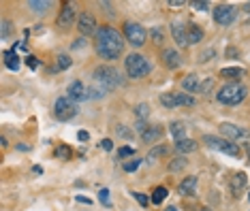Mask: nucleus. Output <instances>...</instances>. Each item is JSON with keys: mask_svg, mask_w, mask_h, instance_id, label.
<instances>
[{"mask_svg": "<svg viewBox=\"0 0 250 211\" xmlns=\"http://www.w3.org/2000/svg\"><path fill=\"white\" fill-rule=\"evenodd\" d=\"M212 85H214V81H212V79H208L206 83H201V88H199V92H208V90L212 88Z\"/></svg>", "mask_w": 250, "mask_h": 211, "instance_id": "41", "label": "nucleus"}, {"mask_svg": "<svg viewBox=\"0 0 250 211\" xmlns=\"http://www.w3.org/2000/svg\"><path fill=\"white\" fill-rule=\"evenodd\" d=\"M147 113H150V107H147L146 102H141V105H137V107H135V115L139 117V122H146Z\"/></svg>", "mask_w": 250, "mask_h": 211, "instance_id": "29", "label": "nucleus"}, {"mask_svg": "<svg viewBox=\"0 0 250 211\" xmlns=\"http://www.w3.org/2000/svg\"><path fill=\"white\" fill-rule=\"evenodd\" d=\"M203 38V30L197 24H188V45H195Z\"/></svg>", "mask_w": 250, "mask_h": 211, "instance_id": "22", "label": "nucleus"}, {"mask_svg": "<svg viewBox=\"0 0 250 211\" xmlns=\"http://www.w3.org/2000/svg\"><path fill=\"white\" fill-rule=\"evenodd\" d=\"M169 130H171V134H173V139L175 141H182V139H186V124L184 122H173L171 126H169Z\"/></svg>", "mask_w": 250, "mask_h": 211, "instance_id": "21", "label": "nucleus"}, {"mask_svg": "<svg viewBox=\"0 0 250 211\" xmlns=\"http://www.w3.org/2000/svg\"><path fill=\"white\" fill-rule=\"evenodd\" d=\"M220 133H223L229 141H233V143H237V141H246L250 136V133L246 128L235 126V124H220Z\"/></svg>", "mask_w": 250, "mask_h": 211, "instance_id": "9", "label": "nucleus"}, {"mask_svg": "<svg viewBox=\"0 0 250 211\" xmlns=\"http://www.w3.org/2000/svg\"><path fill=\"white\" fill-rule=\"evenodd\" d=\"M118 134L124 136V139H130V136H133V133H130V130H126V126H118Z\"/></svg>", "mask_w": 250, "mask_h": 211, "instance_id": "38", "label": "nucleus"}, {"mask_svg": "<svg viewBox=\"0 0 250 211\" xmlns=\"http://www.w3.org/2000/svg\"><path fill=\"white\" fill-rule=\"evenodd\" d=\"M96 51L103 60H116L124 51L122 34L111 26H101L99 32H96Z\"/></svg>", "mask_w": 250, "mask_h": 211, "instance_id": "1", "label": "nucleus"}, {"mask_svg": "<svg viewBox=\"0 0 250 211\" xmlns=\"http://www.w3.org/2000/svg\"><path fill=\"white\" fill-rule=\"evenodd\" d=\"M171 37L180 47H186V45H188V26L180 24V21L171 24Z\"/></svg>", "mask_w": 250, "mask_h": 211, "instance_id": "12", "label": "nucleus"}, {"mask_svg": "<svg viewBox=\"0 0 250 211\" xmlns=\"http://www.w3.org/2000/svg\"><path fill=\"white\" fill-rule=\"evenodd\" d=\"M54 115H56V119H60V122H69V119H73L77 115L75 100H71L69 96L58 98L56 100V105H54Z\"/></svg>", "mask_w": 250, "mask_h": 211, "instance_id": "6", "label": "nucleus"}, {"mask_svg": "<svg viewBox=\"0 0 250 211\" xmlns=\"http://www.w3.org/2000/svg\"><path fill=\"white\" fill-rule=\"evenodd\" d=\"M133 196L137 198V203L141 205V207H147V198H146V194H141V192H135Z\"/></svg>", "mask_w": 250, "mask_h": 211, "instance_id": "36", "label": "nucleus"}, {"mask_svg": "<svg viewBox=\"0 0 250 211\" xmlns=\"http://www.w3.org/2000/svg\"><path fill=\"white\" fill-rule=\"evenodd\" d=\"M4 64H7L9 71H18V68H20V56L15 54V49L4 54Z\"/></svg>", "mask_w": 250, "mask_h": 211, "instance_id": "20", "label": "nucleus"}, {"mask_svg": "<svg viewBox=\"0 0 250 211\" xmlns=\"http://www.w3.org/2000/svg\"><path fill=\"white\" fill-rule=\"evenodd\" d=\"M124 38H126L133 47H144L147 34L144 30V26L135 24V21H126V24H124Z\"/></svg>", "mask_w": 250, "mask_h": 211, "instance_id": "7", "label": "nucleus"}, {"mask_svg": "<svg viewBox=\"0 0 250 211\" xmlns=\"http://www.w3.org/2000/svg\"><path fill=\"white\" fill-rule=\"evenodd\" d=\"M82 45H86V38H79V41H75V45H73V47H82Z\"/></svg>", "mask_w": 250, "mask_h": 211, "instance_id": "46", "label": "nucleus"}, {"mask_svg": "<svg viewBox=\"0 0 250 211\" xmlns=\"http://www.w3.org/2000/svg\"><path fill=\"white\" fill-rule=\"evenodd\" d=\"M139 164H141V160H137V158H135V160H128V162H124V171H126V173H133V171L139 169Z\"/></svg>", "mask_w": 250, "mask_h": 211, "instance_id": "31", "label": "nucleus"}, {"mask_svg": "<svg viewBox=\"0 0 250 211\" xmlns=\"http://www.w3.org/2000/svg\"><path fill=\"white\" fill-rule=\"evenodd\" d=\"M152 38H154V43L156 45H161L163 43V30H161V28H154V30H152Z\"/></svg>", "mask_w": 250, "mask_h": 211, "instance_id": "33", "label": "nucleus"}, {"mask_svg": "<svg viewBox=\"0 0 250 211\" xmlns=\"http://www.w3.org/2000/svg\"><path fill=\"white\" fill-rule=\"evenodd\" d=\"M182 88L186 90V92H199V88H201V83H199L197 75H186L182 79Z\"/></svg>", "mask_w": 250, "mask_h": 211, "instance_id": "18", "label": "nucleus"}, {"mask_svg": "<svg viewBox=\"0 0 250 211\" xmlns=\"http://www.w3.org/2000/svg\"><path fill=\"white\" fill-rule=\"evenodd\" d=\"M220 77H223V79H231V81H240V79L244 77V68H240V66L223 68V71H220Z\"/></svg>", "mask_w": 250, "mask_h": 211, "instance_id": "17", "label": "nucleus"}, {"mask_svg": "<svg viewBox=\"0 0 250 211\" xmlns=\"http://www.w3.org/2000/svg\"><path fill=\"white\" fill-rule=\"evenodd\" d=\"M124 68H126V75L133 77V79H141V77L150 75V71H152L150 62H147L141 54L126 56V60H124Z\"/></svg>", "mask_w": 250, "mask_h": 211, "instance_id": "4", "label": "nucleus"}, {"mask_svg": "<svg viewBox=\"0 0 250 211\" xmlns=\"http://www.w3.org/2000/svg\"><path fill=\"white\" fill-rule=\"evenodd\" d=\"M165 211H178V209H175V207H167V209H165Z\"/></svg>", "mask_w": 250, "mask_h": 211, "instance_id": "49", "label": "nucleus"}, {"mask_svg": "<svg viewBox=\"0 0 250 211\" xmlns=\"http://www.w3.org/2000/svg\"><path fill=\"white\" fill-rule=\"evenodd\" d=\"M77 30L83 34V38H86L88 34L99 32V30H96V19L90 13H82V15H79V19H77Z\"/></svg>", "mask_w": 250, "mask_h": 211, "instance_id": "10", "label": "nucleus"}, {"mask_svg": "<svg viewBox=\"0 0 250 211\" xmlns=\"http://www.w3.org/2000/svg\"><path fill=\"white\" fill-rule=\"evenodd\" d=\"M235 17H237V11L233 9L231 4H218V7L214 9V19H216V24H220V26L233 24Z\"/></svg>", "mask_w": 250, "mask_h": 211, "instance_id": "8", "label": "nucleus"}, {"mask_svg": "<svg viewBox=\"0 0 250 211\" xmlns=\"http://www.w3.org/2000/svg\"><path fill=\"white\" fill-rule=\"evenodd\" d=\"M71 64H73V62H71L69 56L60 54V56H58V66H56V71H64V68H69Z\"/></svg>", "mask_w": 250, "mask_h": 211, "instance_id": "30", "label": "nucleus"}, {"mask_svg": "<svg viewBox=\"0 0 250 211\" xmlns=\"http://www.w3.org/2000/svg\"><path fill=\"white\" fill-rule=\"evenodd\" d=\"M248 201H250V194H248Z\"/></svg>", "mask_w": 250, "mask_h": 211, "instance_id": "50", "label": "nucleus"}, {"mask_svg": "<svg viewBox=\"0 0 250 211\" xmlns=\"http://www.w3.org/2000/svg\"><path fill=\"white\" fill-rule=\"evenodd\" d=\"M175 150L180 153H190L197 150V141L192 139H182V141H175Z\"/></svg>", "mask_w": 250, "mask_h": 211, "instance_id": "19", "label": "nucleus"}, {"mask_svg": "<svg viewBox=\"0 0 250 211\" xmlns=\"http://www.w3.org/2000/svg\"><path fill=\"white\" fill-rule=\"evenodd\" d=\"M214 56V51L209 49V51H206V54H201V62H208V58H212Z\"/></svg>", "mask_w": 250, "mask_h": 211, "instance_id": "45", "label": "nucleus"}, {"mask_svg": "<svg viewBox=\"0 0 250 211\" xmlns=\"http://www.w3.org/2000/svg\"><path fill=\"white\" fill-rule=\"evenodd\" d=\"M178 192L182 196H195V192H197V177L182 179L180 186H178Z\"/></svg>", "mask_w": 250, "mask_h": 211, "instance_id": "15", "label": "nucleus"}, {"mask_svg": "<svg viewBox=\"0 0 250 211\" xmlns=\"http://www.w3.org/2000/svg\"><path fill=\"white\" fill-rule=\"evenodd\" d=\"M58 28H62V30H66V28H71L73 24H75V7L73 4H64L58 15Z\"/></svg>", "mask_w": 250, "mask_h": 211, "instance_id": "11", "label": "nucleus"}, {"mask_svg": "<svg viewBox=\"0 0 250 211\" xmlns=\"http://www.w3.org/2000/svg\"><path fill=\"white\" fill-rule=\"evenodd\" d=\"M167 152H169V147H167V145H158V147H154V150H152L150 153H147V162H150V164H154V162L158 160V158L165 156V153H167Z\"/></svg>", "mask_w": 250, "mask_h": 211, "instance_id": "24", "label": "nucleus"}, {"mask_svg": "<svg viewBox=\"0 0 250 211\" xmlns=\"http://www.w3.org/2000/svg\"><path fill=\"white\" fill-rule=\"evenodd\" d=\"M94 81L101 83V88H103L105 92H111V90L120 88L124 83L122 75L118 73V68H113V66H99L94 71Z\"/></svg>", "mask_w": 250, "mask_h": 211, "instance_id": "2", "label": "nucleus"}, {"mask_svg": "<svg viewBox=\"0 0 250 211\" xmlns=\"http://www.w3.org/2000/svg\"><path fill=\"white\" fill-rule=\"evenodd\" d=\"M186 2H182V0H169V7H173V9H178V7H184Z\"/></svg>", "mask_w": 250, "mask_h": 211, "instance_id": "43", "label": "nucleus"}, {"mask_svg": "<svg viewBox=\"0 0 250 211\" xmlns=\"http://www.w3.org/2000/svg\"><path fill=\"white\" fill-rule=\"evenodd\" d=\"M77 139H79V141H88L90 134L86 133V130H79V133H77Z\"/></svg>", "mask_w": 250, "mask_h": 211, "instance_id": "42", "label": "nucleus"}, {"mask_svg": "<svg viewBox=\"0 0 250 211\" xmlns=\"http://www.w3.org/2000/svg\"><path fill=\"white\" fill-rule=\"evenodd\" d=\"M169 194V192H167V188H156V190L154 192H152V203H154V205H161L163 201H165V196H167Z\"/></svg>", "mask_w": 250, "mask_h": 211, "instance_id": "28", "label": "nucleus"}, {"mask_svg": "<svg viewBox=\"0 0 250 211\" xmlns=\"http://www.w3.org/2000/svg\"><path fill=\"white\" fill-rule=\"evenodd\" d=\"M49 7H52V2H45V0H30V2H28V9L37 11V13H43V11H47Z\"/></svg>", "mask_w": 250, "mask_h": 211, "instance_id": "25", "label": "nucleus"}, {"mask_svg": "<svg viewBox=\"0 0 250 211\" xmlns=\"http://www.w3.org/2000/svg\"><path fill=\"white\" fill-rule=\"evenodd\" d=\"M130 153H135L133 147H122V150L118 152V156H120V158H126V156H130Z\"/></svg>", "mask_w": 250, "mask_h": 211, "instance_id": "39", "label": "nucleus"}, {"mask_svg": "<svg viewBox=\"0 0 250 211\" xmlns=\"http://www.w3.org/2000/svg\"><path fill=\"white\" fill-rule=\"evenodd\" d=\"M163 136V128L161 126H147L146 133H141V139L146 141V143H154Z\"/></svg>", "mask_w": 250, "mask_h": 211, "instance_id": "16", "label": "nucleus"}, {"mask_svg": "<svg viewBox=\"0 0 250 211\" xmlns=\"http://www.w3.org/2000/svg\"><path fill=\"white\" fill-rule=\"evenodd\" d=\"M9 32H11V21H2V30H0V37L7 38Z\"/></svg>", "mask_w": 250, "mask_h": 211, "instance_id": "35", "label": "nucleus"}, {"mask_svg": "<svg viewBox=\"0 0 250 211\" xmlns=\"http://www.w3.org/2000/svg\"><path fill=\"white\" fill-rule=\"evenodd\" d=\"M161 105L163 107H169V109L178 107L180 105V102H178V94H175V92H165V94H161Z\"/></svg>", "mask_w": 250, "mask_h": 211, "instance_id": "23", "label": "nucleus"}, {"mask_svg": "<svg viewBox=\"0 0 250 211\" xmlns=\"http://www.w3.org/2000/svg\"><path fill=\"white\" fill-rule=\"evenodd\" d=\"M56 156L58 158H71V150L69 147H64V145H60L58 150H56Z\"/></svg>", "mask_w": 250, "mask_h": 211, "instance_id": "32", "label": "nucleus"}, {"mask_svg": "<svg viewBox=\"0 0 250 211\" xmlns=\"http://www.w3.org/2000/svg\"><path fill=\"white\" fill-rule=\"evenodd\" d=\"M248 90L244 88L242 83H227L216 92V98L223 105H240V102L246 98Z\"/></svg>", "mask_w": 250, "mask_h": 211, "instance_id": "3", "label": "nucleus"}, {"mask_svg": "<svg viewBox=\"0 0 250 211\" xmlns=\"http://www.w3.org/2000/svg\"><path fill=\"white\" fill-rule=\"evenodd\" d=\"M161 58H163V64L167 68H178L182 64V56L175 49H163L161 51Z\"/></svg>", "mask_w": 250, "mask_h": 211, "instance_id": "13", "label": "nucleus"}, {"mask_svg": "<svg viewBox=\"0 0 250 211\" xmlns=\"http://www.w3.org/2000/svg\"><path fill=\"white\" fill-rule=\"evenodd\" d=\"M192 7H195L197 11H206L208 9V2H192Z\"/></svg>", "mask_w": 250, "mask_h": 211, "instance_id": "44", "label": "nucleus"}, {"mask_svg": "<svg viewBox=\"0 0 250 211\" xmlns=\"http://www.w3.org/2000/svg\"><path fill=\"white\" fill-rule=\"evenodd\" d=\"M66 96H69L71 100H86L88 98V90L83 88L82 81H73L69 85V90H66Z\"/></svg>", "mask_w": 250, "mask_h": 211, "instance_id": "14", "label": "nucleus"}, {"mask_svg": "<svg viewBox=\"0 0 250 211\" xmlns=\"http://www.w3.org/2000/svg\"><path fill=\"white\" fill-rule=\"evenodd\" d=\"M99 196H101V201H103V205H107V207H109V190H107V188H103V190L99 192Z\"/></svg>", "mask_w": 250, "mask_h": 211, "instance_id": "34", "label": "nucleus"}, {"mask_svg": "<svg viewBox=\"0 0 250 211\" xmlns=\"http://www.w3.org/2000/svg\"><path fill=\"white\" fill-rule=\"evenodd\" d=\"M244 186H246V175H244V173H237V175H235V177H233L231 190H233V192H240V190H242V188H244Z\"/></svg>", "mask_w": 250, "mask_h": 211, "instance_id": "27", "label": "nucleus"}, {"mask_svg": "<svg viewBox=\"0 0 250 211\" xmlns=\"http://www.w3.org/2000/svg\"><path fill=\"white\" fill-rule=\"evenodd\" d=\"M244 11H248V13H250V2H248V4H244Z\"/></svg>", "mask_w": 250, "mask_h": 211, "instance_id": "47", "label": "nucleus"}, {"mask_svg": "<svg viewBox=\"0 0 250 211\" xmlns=\"http://www.w3.org/2000/svg\"><path fill=\"white\" fill-rule=\"evenodd\" d=\"M203 143L208 147H212L216 152H223L227 156H233V158H240L242 156V150L237 143H233L229 139H220V136H214V134H206L203 136Z\"/></svg>", "mask_w": 250, "mask_h": 211, "instance_id": "5", "label": "nucleus"}, {"mask_svg": "<svg viewBox=\"0 0 250 211\" xmlns=\"http://www.w3.org/2000/svg\"><path fill=\"white\" fill-rule=\"evenodd\" d=\"M101 147H103L105 152H111L113 150V143H111L109 139H103V141H101Z\"/></svg>", "mask_w": 250, "mask_h": 211, "instance_id": "40", "label": "nucleus"}, {"mask_svg": "<svg viewBox=\"0 0 250 211\" xmlns=\"http://www.w3.org/2000/svg\"><path fill=\"white\" fill-rule=\"evenodd\" d=\"M26 64L30 66L32 71H35V68H39V60L35 58V56H28V58H26Z\"/></svg>", "mask_w": 250, "mask_h": 211, "instance_id": "37", "label": "nucleus"}, {"mask_svg": "<svg viewBox=\"0 0 250 211\" xmlns=\"http://www.w3.org/2000/svg\"><path fill=\"white\" fill-rule=\"evenodd\" d=\"M186 164H188L186 158H173V160L169 162V171H171V173H178V171L186 169Z\"/></svg>", "mask_w": 250, "mask_h": 211, "instance_id": "26", "label": "nucleus"}, {"mask_svg": "<svg viewBox=\"0 0 250 211\" xmlns=\"http://www.w3.org/2000/svg\"><path fill=\"white\" fill-rule=\"evenodd\" d=\"M246 153H248V160H250V145H246Z\"/></svg>", "mask_w": 250, "mask_h": 211, "instance_id": "48", "label": "nucleus"}]
</instances>
